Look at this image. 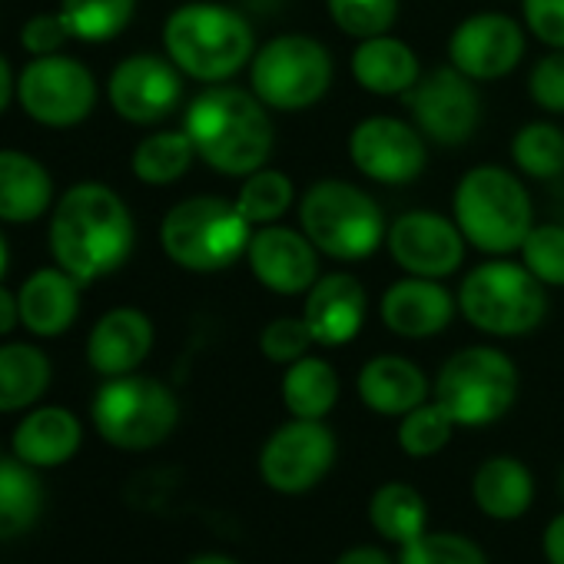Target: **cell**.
<instances>
[{"label": "cell", "mask_w": 564, "mask_h": 564, "mask_svg": "<svg viewBox=\"0 0 564 564\" xmlns=\"http://www.w3.org/2000/svg\"><path fill=\"white\" fill-rule=\"evenodd\" d=\"M336 564H392V561H389V554L379 551V547H352V551H346Z\"/></svg>", "instance_id": "cell-46"}, {"label": "cell", "mask_w": 564, "mask_h": 564, "mask_svg": "<svg viewBox=\"0 0 564 564\" xmlns=\"http://www.w3.org/2000/svg\"><path fill=\"white\" fill-rule=\"evenodd\" d=\"M180 422L176 395L150 376H113L94 399V425L123 452H147L170 438Z\"/></svg>", "instance_id": "cell-8"}, {"label": "cell", "mask_w": 564, "mask_h": 564, "mask_svg": "<svg viewBox=\"0 0 564 564\" xmlns=\"http://www.w3.org/2000/svg\"><path fill=\"white\" fill-rule=\"evenodd\" d=\"M544 554L551 564H564V514L551 518V524L544 528Z\"/></svg>", "instance_id": "cell-45"}, {"label": "cell", "mask_w": 564, "mask_h": 564, "mask_svg": "<svg viewBox=\"0 0 564 564\" xmlns=\"http://www.w3.org/2000/svg\"><path fill=\"white\" fill-rule=\"evenodd\" d=\"M531 100L547 113H564V51L541 57L528 77Z\"/></svg>", "instance_id": "cell-41"}, {"label": "cell", "mask_w": 564, "mask_h": 564, "mask_svg": "<svg viewBox=\"0 0 564 564\" xmlns=\"http://www.w3.org/2000/svg\"><path fill=\"white\" fill-rule=\"evenodd\" d=\"M386 246L409 275L425 279H445L465 259V236L458 223L429 209H412L399 216L386 232Z\"/></svg>", "instance_id": "cell-16"}, {"label": "cell", "mask_w": 564, "mask_h": 564, "mask_svg": "<svg viewBox=\"0 0 564 564\" xmlns=\"http://www.w3.org/2000/svg\"><path fill=\"white\" fill-rule=\"evenodd\" d=\"M524 57V34L505 14H475L448 41V61L468 80H501Z\"/></svg>", "instance_id": "cell-18"}, {"label": "cell", "mask_w": 564, "mask_h": 564, "mask_svg": "<svg viewBox=\"0 0 564 564\" xmlns=\"http://www.w3.org/2000/svg\"><path fill=\"white\" fill-rule=\"evenodd\" d=\"M163 47L186 77L203 84L236 77L256 54L249 21L219 4H186L173 11L163 28Z\"/></svg>", "instance_id": "cell-3"}, {"label": "cell", "mask_w": 564, "mask_h": 564, "mask_svg": "<svg viewBox=\"0 0 564 564\" xmlns=\"http://www.w3.org/2000/svg\"><path fill=\"white\" fill-rule=\"evenodd\" d=\"M339 399V376L329 362L316 356H303L293 366H286L282 376V402H286L293 419H313L323 422Z\"/></svg>", "instance_id": "cell-29"}, {"label": "cell", "mask_w": 564, "mask_h": 564, "mask_svg": "<svg viewBox=\"0 0 564 564\" xmlns=\"http://www.w3.org/2000/svg\"><path fill=\"white\" fill-rule=\"evenodd\" d=\"M14 94H18V84H14V70H11L8 57L0 54V113H4V110L11 107Z\"/></svg>", "instance_id": "cell-47"}, {"label": "cell", "mask_w": 564, "mask_h": 564, "mask_svg": "<svg viewBox=\"0 0 564 564\" xmlns=\"http://www.w3.org/2000/svg\"><path fill=\"white\" fill-rule=\"evenodd\" d=\"M8 262H11V252H8V239H4V232H0V279H4V272H8Z\"/></svg>", "instance_id": "cell-49"}, {"label": "cell", "mask_w": 564, "mask_h": 564, "mask_svg": "<svg viewBox=\"0 0 564 564\" xmlns=\"http://www.w3.org/2000/svg\"><path fill=\"white\" fill-rule=\"evenodd\" d=\"M399 564H488L485 551L465 538V534H452V531H425L415 541L402 544Z\"/></svg>", "instance_id": "cell-38"}, {"label": "cell", "mask_w": 564, "mask_h": 564, "mask_svg": "<svg viewBox=\"0 0 564 564\" xmlns=\"http://www.w3.org/2000/svg\"><path fill=\"white\" fill-rule=\"evenodd\" d=\"M521 262L544 286H564V226H531L521 242Z\"/></svg>", "instance_id": "cell-39"}, {"label": "cell", "mask_w": 564, "mask_h": 564, "mask_svg": "<svg viewBox=\"0 0 564 564\" xmlns=\"http://www.w3.org/2000/svg\"><path fill=\"white\" fill-rule=\"evenodd\" d=\"M462 316L488 336H524L541 326L547 313L544 282H538L524 262L495 259L471 269L458 290Z\"/></svg>", "instance_id": "cell-7"}, {"label": "cell", "mask_w": 564, "mask_h": 564, "mask_svg": "<svg viewBox=\"0 0 564 564\" xmlns=\"http://www.w3.org/2000/svg\"><path fill=\"white\" fill-rule=\"evenodd\" d=\"M18 303H21V326L34 336L54 339V336H64L77 323L80 282L61 265L37 269L24 279Z\"/></svg>", "instance_id": "cell-22"}, {"label": "cell", "mask_w": 564, "mask_h": 564, "mask_svg": "<svg viewBox=\"0 0 564 564\" xmlns=\"http://www.w3.org/2000/svg\"><path fill=\"white\" fill-rule=\"evenodd\" d=\"M51 386V359L31 343L0 346V412L31 409Z\"/></svg>", "instance_id": "cell-28"}, {"label": "cell", "mask_w": 564, "mask_h": 564, "mask_svg": "<svg viewBox=\"0 0 564 564\" xmlns=\"http://www.w3.org/2000/svg\"><path fill=\"white\" fill-rule=\"evenodd\" d=\"M252 275L269 293L300 296L310 293L319 279V249L306 232L286 226H262L252 232L246 249Z\"/></svg>", "instance_id": "cell-17"}, {"label": "cell", "mask_w": 564, "mask_h": 564, "mask_svg": "<svg viewBox=\"0 0 564 564\" xmlns=\"http://www.w3.org/2000/svg\"><path fill=\"white\" fill-rule=\"evenodd\" d=\"M511 160L534 180L564 173V133L554 123H524L511 140Z\"/></svg>", "instance_id": "cell-34"}, {"label": "cell", "mask_w": 564, "mask_h": 564, "mask_svg": "<svg viewBox=\"0 0 564 564\" xmlns=\"http://www.w3.org/2000/svg\"><path fill=\"white\" fill-rule=\"evenodd\" d=\"M70 37H74V34H70L67 21L61 18V11H57V14H37V18H31V21L24 24V31H21V44H24V51L34 54V57L61 54L64 44H67Z\"/></svg>", "instance_id": "cell-42"}, {"label": "cell", "mask_w": 564, "mask_h": 564, "mask_svg": "<svg viewBox=\"0 0 564 564\" xmlns=\"http://www.w3.org/2000/svg\"><path fill=\"white\" fill-rule=\"evenodd\" d=\"M137 11V0H61V18L70 34L87 44L113 41Z\"/></svg>", "instance_id": "cell-33"}, {"label": "cell", "mask_w": 564, "mask_h": 564, "mask_svg": "<svg viewBox=\"0 0 564 564\" xmlns=\"http://www.w3.org/2000/svg\"><path fill=\"white\" fill-rule=\"evenodd\" d=\"M359 399L379 415H409L429 399V379L402 356H376L359 372Z\"/></svg>", "instance_id": "cell-23"}, {"label": "cell", "mask_w": 564, "mask_h": 564, "mask_svg": "<svg viewBox=\"0 0 564 564\" xmlns=\"http://www.w3.org/2000/svg\"><path fill=\"white\" fill-rule=\"evenodd\" d=\"M326 8L333 24L356 41L392 31L399 18V0H326Z\"/></svg>", "instance_id": "cell-37"}, {"label": "cell", "mask_w": 564, "mask_h": 564, "mask_svg": "<svg viewBox=\"0 0 564 564\" xmlns=\"http://www.w3.org/2000/svg\"><path fill=\"white\" fill-rule=\"evenodd\" d=\"M352 77L366 94L399 97V94H409L422 80V67L409 44H402L389 34H379L356 47Z\"/></svg>", "instance_id": "cell-25"}, {"label": "cell", "mask_w": 564, "mask_h": 564, "mask_svg": "<svg viewBox=\"0 0 564 564\" xmlns=\"http://www.w3.org/2000/svg\"><path fill=\"white\" fill-rule=\"evenodd\" d=\"M336 462V435L313 419H293L279 425L262 452L259 475L279 495H303L316 488Z\"/></svg>", "instance_id": "cell-12"}, {"label": "cell", "mask_w": 564, "mask_h": 564, "mask_svg": "<svg viewBox=\"0 0 564 564\" xmlns=\"http://www.w3.org/2000/svg\"><path fill=\"white\" fill-rule=\"evenodd\" d=\"M183 70L170 57L133 54L120 61L110 74L107 97L117 117L137 127L166 120L183 100Z\"/></svg>", "instance_id": "cell-14"}, {"label": "cell", "mask_w": 564, "mask_h": 564, "mask_svg": "<svg viewBox=\"0 0 564 564\" xmlns=\"http://www.w3.org/2000/svg\"><path fill=\"white\" fill-rule=\"evenodd\" d=\"M452 206L465 242L491 256L521 249L524 236L534 226L528 189L501 166L468 170L455 189Z\"/></svg>", "instance_id": "cell-4"}, {"label": "cell", "mask_w": 564, "mask_h": 564, "mask_svg": "<svg viewBox=\"0 0 564 564\" xmlns=\"http://www.w3.org/2000/svg\"><path fill=\"white\" fill-rule=\"evenodd\" d=\"M153 349V323L140 310H110L90 329L87 339V362L94 372L113 379L130 376L143 366Z\"/></svg>", "instance_id": "cell-21"}, {"label": "cell", "mask_w": 564, "mask_h": 564, "mask_svg": "<svg viewBox=\"0 0 564 564\" xmlns=\"http://www.w3.org/2000/svg\"><path fill=\"white\" fill-rule=\"evenodd\" d=\"M44 508V488L34 468L21 458H0V541L34 528Z\"/></svg>", "instance_id": "cell-30"}, {"label": "cell", "mask_w": 564, "mask_h": 564, "mask_svg": "<svg viewBox=\"0 0 564 564\" xmlns=\"http://www.w3.org/2000/svg\"><path fill=\"white\" fill-rule=\"evenodd\" d=\"M249 84L269 110H310L333 84V57L306 34H282L252 54Z\"/></svg>", "instance_id": "cell-9"}, {"label": "cell", "mask_w": 564, "mask_h": 564, "mask_svg": "<svg viewBox=\"0 0 564 564\" xmlns=\"http://www.w3.org/2000/svg\"><path fill=\"white\" fill-rule=\"evenodd\" d=\"M455 316V300L438 279L409 275L399 279L382 296V323L402 339L438 336Z\"/></svg>", "instance_id": "cell-20"}, {"label": "cell", "mask_w": 564, "mask_h": 564, "mask_svg": "<svg viewBox=\"0 0 564 564\" xmlns=\"http://www.w3.org/2000/svg\"><path fill=\"white\" fill-rule=\"evenodd\" d=\"M133 242V216L107 183L87 180L57 199L51 216V252L80 286L117 272L130 259Z\"/></svg>", "instance_id": "cell-1"}, {"label": "cell", "mask_w": 564, "mask_h": 564, "mask_svg": "<svg viewBox=\"0 0 564 564\" xmlns=\"http://www.w3.org/2000/svg\"><path fill=\"white\" fill-rule=\"evenodd\" d=\"M471 498L488 518L514 521L531 508V498H534L531 471L518 458H508V455L488 458L485 465H478L471 478Z\"/></svg>", "instance_id": "cell-27"}, {"label": "cell", "mask_w": 564, "mask_h": 564, "mask_svg": "<svg viewBox=\"0 0 564 564\" xmlns=\"http://www.w3.org/2000/svg\"><path fill=\"white\" fill-rule=\"evenodd\" d=\"M366 310H369V300H366L362 282L349 272H329V275H319L316 286L310 290L303 319L319 346L336 349L359 336L366 323Z\"/></svg>", "instance_id": "cell-19"}, {"label": "cell", "mask_w": 564, "mask_h": 564, "mask_svg": "<svg viewBox=\"0 0 564 564\" xmlns=\"http://www.w3.org/2000/svg\"><path fill=\"white\" fill-rule=\"evenodd\" d=\"M293 196H296L293 180L286 173L262 166L246 176V183L236 196V206L252 226H269L279 216H286V209L293 206Z\"/></svg>", "instance_id": "cell-35"}, {"label": "cell", "mask_w": 564, "mask_h": 564, "mask_svg": "<svg viewBox=\"0 0 564 564\" xmlns=\"http://www.w3.org/2000/svg\"><path fill=\"white\" fill-rule=\"evenodd\" d=\"M196 156L223 176H249L265 166L272 153V120L256 94L236 87L203 90L186 117Z\"/></svg>", "instance_id": "cell-2"}, {"label": "cell", "mask_w": 564, "mask_h": 564, "mask_svg": "<svg viewBox=\"0 0 564 564\" xmlns=\"http://www.w3.org/2000/svg\"><path fill=\"white\" fill-rule=\"evenodd\" d=\"M54 203V180L41 160L0 150V223H34Z\"/></svg>", "instance_id": "cell-26"}, {"label": "cell", "mask_w": 564, "mask_h": 564, "mask_svg": "<svg viewBox=\"0 0 564 564\" xmlns=\"http://www.w3.org/2000/svg\"><path fill=\"white\" fill-rule=\"evenodd\" d=\"M521 11L528 31L541 44L564 51V0H521Z\"/></svg>", "instance_id": "cell-43"}, {"label": "cell", "mask_w": 564, "mask_h": 564, "mask_svg": "<svg viewBox=\"0 0 564 564\" xmlns=\"http://www.w3.org/2000/svg\"><path fill=\"white\" fill-rule=\"evenodd\" d=\"M561 495H564V471H561Z\"/></svg>", "instance_id": "cell-50"}, {"label": "cell", "mask_w": 564, "mask_h": 564, "mask_svg": "<svg viewBox=\"0 0 564 564\" xmlns=\"http://www.w3.org/2000/svg\"><path fill=\"white\" fill-rule=\"evenodd\" d=\"M18 100L24 113L44 127L64 130L77 127L94 113L97 104V80L94 74L74 57H34L18 80Z\"/></svg>", "instance_id": "cell-11"}, {"label": "cell", "mask_w": 564, "mask_h": 564, "mask_svg": "<svg viewBox=\"0 0 564 564\" xmlns=\"http://www.w3.org/2000/svg\"><path fill=\"white\" fill-rule=\"evenodd\" d=\"M84 429L74 412L61 405L34 409L14 432V455L31 468H57L77 455Z\"/></svg>", "instance_id": "cell-24"}, {"label": "cell", "mask_w": 564, "mask_h": 564, "mask_svg": "<svg viewBox=\"0 0 564 564\" xmlns=\"http://www.w3.org/2000/svg\"><path fill=\"white\" fill-rule=\"evenodd\" d=\"M514 395V362L491 346H471L455 352L435 379V402L452 415L455 425L468 429L498 422L511 409Z\"/></svg>", "instance_id": "cell-10"}, {"label": "cell", "mask_w": 564, "mask_h": 564, "mask_svg": "<svg viewBox=\"0 0 564 564\" xmlns=\"http://www.w3.org/2000/svg\"><path fill=\"white\" fill-rule=\"evenodd\" d=\"M252 239V223L236 203L216 196H189L176 203L160 226L163 252L189 272L229 269Z\"/></svg>", "instance_id": "cell-5"}, {"label": "cell", "mask_w": 564, "mask_h": 564, "mask_svg": "<svg viewBox=\"0 0 564 564\" xmlns=\"http://www.w3.org/2000/svg\"><path fill=\"white\" fill-rule=\"evenodd\" d=\"M310 346H316L306 319L300 316H282L275 323H269L262 333H259V352L269 359V362H279V366H293L296 359H303L310 352Z\"/></svg>", "instance_id": "cell-40"}, {"label": "cell", "mask_w": 564, "mask_h": 564, "mask_svg": "<svg viewBox=\"0 0 564 564\" xmlns=\"http://www.w3.org/2000/svg\"><path fill=\"white\" fill-rule=\"evenodd\" d=\"M412 117L432 143L462 147L475 137L481 123V100L475 80L455 67H438L409 90Z\"/></svg>", "instance_id": "cell-13"}, {"label": "cell", "mask_w": 564, "mask_h": 564, "mask_svg": "<svg viewBox=\"0 0 564 564\" xmlns=\"http://www.w3.org/2000/svg\"><path fill=\"white\" fill-rule=\"evenodd\" d=\"M349 156L362 176L386 186H402L425 170V140L422 130L395 117H369L352 130Z\"/></svg>", "instance_id": "cell-15"}, {"label": "cell", "mask_w": 564, "mask_h": 564, "mask_svg": "<svg viewBox=\"0 0 564 564\" xmlns=\"http://www.w3.org/2000/svg\"><path fill=\"white\" fill-rule=\"evenodd\" d=\"M452 429H455V422L438 402H422L419 409L402 415L399 445L412 458H429V455H435V452H442L448 445Z\"/></svg>", "instance_id": "cell-36"}, {"label": "cell", "mask_w": 564, "mask_h": 564, "mask_svg": "<svg viewBox=\"0 0 564 564\" xmlns=\"http://www.w3.org/2000/svg\"><path fill=\"white\" fill-rule=\"evenodd\" d=\"M300 223L313 246L339 262L372 256L389 232L379 203L346 180L313 183L300 203Z\"/></svg>", "instance_id": "cell-6"}, {"label": "cell", "mask_w": 564, "mask_h": 564, "mask_svg": "<svg viewBox=\"0 0 564 564\" xmlns=\"http://www.w3.org/2000/svg\"><path fill=\"white\" fill-rule=\"evenodd\" d=\"M369 521L372 528L392 541V544H409L415 541L419 534H425V521H429V508H425V498L405 485V481H389L382 485L372 501H369Z\"/></svg>", "instance_id": "cell-31"}, {"label": "cell", "mask_w": 564, "mask_h": 564, "mask_svg": "<svg viewBox=\"0 0 564 564\" xmlns=\"http://www.w3.org/2000/svg\"><path fill=\"white\" fill-rule=\"evenodd\" d=\"M189 564H239V561H232V557H226V554H199V557H193Z\"/></svg>", "instance_id": "cell-48"}, {"label": "cell", "mask_w": 564, "mask_h": 564, "mask_svg": "<svg viewBox=\"0 0 564 564\" xmlns=\"http://www.w3.org/2000/svg\"><path fill=\"white\" fill-rule=\"evenodd\" d=\"M18 323H21V303H18V296L4 286V282H0V336L14 333Z\"/></svg>", "instance_id": "cell-44"}, {"label": "cell", "mask_w": 564, "mask_h": 564, "mask_svg": "<svg viewBox=\"0 0 564 564\" xmlns=\"http://www.w3.org/2000/svg\"><path fill=\"white\" fill-rule=\"evenodd\" d=\"M196 160V147L186 130H160L137 143L133 150V176L150 186L176 183Z\"/></svg>", "instance_id": "cell-32"}]
</instances>
